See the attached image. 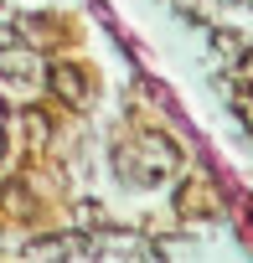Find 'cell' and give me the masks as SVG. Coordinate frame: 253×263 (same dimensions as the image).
<instances>
[{
	"instance_id": "cell-1",
	"label": "cell",
	"mask_w": 253,
	"mask_h": 263,
	"mask_svg": "<svg viewBox=\"0 0 253 263\" xmlns=\"http://www.w3.org/2000/svg\"><path fill=\"white\" fill-rule=\"evenodd\" d=\"M176 165H181V145L166 140L160 129H145L135 145H114V176H119L124 186H145V191H150V186H160Z\"/></svg>"
},
{
	"instance_id": "cell-2",
	"label": "cell",
	"mask_w": 253,
	"mask_h": 263,
	"mask_svg": "<svg viewBox=\"0 0 253 263\" xmlns=\"http://www.w3.org/2000/svg\"><path fill=\"white\" fill-rule=\"evenodd\" d=\"M47 83H52V93H57L67 108H88V103H93V78H88V67H78V62H52V67H47Z\"/></svg>"
},
{
	"instance_id": "cell-3",
	"label": "cell",
	"mask_w": 253,
	"mask_h": 263,
	"mask_svg": "<svg viewBox=\"0 0 253 263\" xmlns=\"http://www.w3.org/2000/svg\"><path fill=\"white\" fill-rule=\"evenodd\" d=\"M0 78H6L11 88H31V78H37V57H11V52H0Z\"/></svg>"
},
{
	"instance_id": "cell-4",
	"label": "cell",
	"mask_w": 253,
	"mask_h": 263,
	"mask_svg": "<svg viewBox=\"0 0 253 263\" xmlns=\"http://www.w3.org/2000/svg\"><path fill=\"white\" fill-rule=\"evenodd\" d=\"M227 103H232V114H238L243 124H253V83H248V78L227 88Z\"/></svg>"
},
{
	"instance_id": "cell-5",
	"label": "cell",
	"mask_w": 253,
	"mask_h": 263,
	"mask_svg": "<svg viewBox=\"0 0 253 263\" xmlns=\"http://www.w3.org/2000/svg\"><path fill=\"white\" fill-rule=\"evenodd\" d=\"M11 47H16V26L0 21V52H11Z\"/></svg>"
},
{
	"instance_id": "cell-6",
	"label": "cell",
	"mask_w": 253,
	"mask_h": 263,
	"mask_svg": "<svg viewBox=\"0 0 253 263\" xmlns=\"http://www.w3.org/2000/svg\"><path fill=\"white\" fill-rule=\"evenodd\" d=\"M0 145H6V135H0Z\"/></svg>"
},
{
	"instance_id": "cell-7",
	"label": "cell",
	"mask_w": 253,
	"mask_h": 263,
	"mask_svg": "<svg viewBox=\"0 0 253 263\" xmlns=\"http://www.w3.org/2000/svg\"><path fill=\"white\" fill-rule=\"evenodd\" d=\"M248 6H253V0H248Z\"/></svg>"
}]
</instances>
